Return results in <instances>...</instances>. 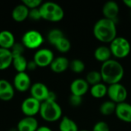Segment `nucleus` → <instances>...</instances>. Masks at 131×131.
I'll return each instance as SVG.
<instances>
[{
	"label": "nucleus",
	"instance_id": "24",
	"mask_svg": "<svg viewBox=\"0 0 131 131\" xmlns=\"http://www.w3.org/2000/svg\"><path fill=\"white\" fill-rule=\"evenodd\" d=\"M12 65L13 66L15 70L17 71V73L25 72V71L27 70L28 61L24 57V55L14 56Z\"/></svg>",
	"mask_w": 131,
	"mask_h": 131
},
{
	"label": "nucleus",
	"instance_id": "33",
	"mask_svg": "<svg viewBox=\"0 0 131 131\" xmlns=\"http://www.w3.org/2000/svg\"><path fill=\"white\" fill-rule=\"evenodd\" d=\"M83 102V97L71 94L69 97V103L72 107H79Z\"/></svg>",
	"mask_w": 131,
	"mask_h": 131
},
{
	"label": "nucleus",
	"instance_id": "6",
	"mask_svg": "<svg viewBox=\"0 0 131 131\" xmlns=\"http://www.w3.org/2000/svg\"><path fill=\"white\" fill-rule=\"evenodd\" d=\"M44 42L42 35L37 30L27 31L21 38V43L25 48L36 49L41 47Z\"/></svg>",
	"mask_w": 131,
	"mask_h": 131
},
{
	"label": "nucleus",
	"instance_id": "35",
	"mask_svg": "<svg viewBox=\"0 0 131 131\" xmlns=\"http://www.w3.org/2000/svg\"><path fill=\"white\" fill-rule=\"evenodd\" d=\"M37 64H35V62L32 60L30 61H28V65H27V70L29 71H35L37 68Z\"/></svg>",
	"mask_w": 131,
	"mask_h": 131
},
{
	"label": "nucleus",
	"instance_id": "1",
	"mask_svg": "<svg viewBox=\"0 0 131 131\" xmlns=\"http://www.w3.org/2000/svg\"><path fill=\"white\" fill-rule=\"evenodd\" d=\"M100 72L102 81L107 85L121 83L124 76V68L123 65L115 59H110L103 63Z\"/></svg>",
	"mask_w": 131,
	"mask_h": 131
},
{
	"label": "nucleus",
	"instance_id": "4",
	"mask_svg": "<svg viewBox=\"0 0 131 131\" xmlns=\"http://www.w3.org/2000/svg\"><path fill=\"white\" fill-rule=\"evenodd\" d=\"M39 9L42 19L48 21H60L64 16V12L62 7L58 3L53 2H46L42 3Z\"/></svg>",
	"mask_w": 131,
	"mask_h": 131
},
{
	"label": "nucleus",
	"instance_id": "34",
	"mask_svg": "<svg viewBox=\"0 0 131 131\" xmlns=\"http://www.w3.org/2000/svg\"><path fill=\"white\" fill-rule=\"evenodd\" d=\"M28 18L33 21H38L41 19V15L40 12L39 8H33V9H29V14H28Z\"/></svg>",
	"mask_w": 131,
	"mask_h": 131
},
{
	"label": "nucleus",
	"instance_id": "8",
	"mask_svg": "<svg viewBox=\"0 0 131 131\" xmlns=\"http://www.w3.org/2000/svg\"><path fill=\"white\" fill-rule=\"evenodd\" d=\"M54 59V53L48 48H40L34 54L33 61L38 67L45 68L50 66Z\"/></svg>",
	"mask_w": 131,
	"mask_h": 131
},
{
	"label": "nucleus",
	"instance_id": "20",
	"mask_svg": "<svg viewBox=\"0 0 131 131\" xmlns=\"http://www.w3.org/2000/svg\"><path fill=\"white\" fill-rule=\"evenodd\" d=\"M94 56L97 61L103 64V63L109 61L110 59H111V58L112 56V54H111L109 46L101 45L95 49Z\"/></svg>",
	"mask_w": 131,
	"mask_h": 131
},
{
	"label": "nucleus",
	"instance_id": "25",
	"mask_svg": "<svg viewBox=\"0 0 131 131\" xmlns=\"http://www.w3.org/2000/svg\"><path fill=\"white\" fill-rule=\"evenodd\" d=\"M117 104L111 101H106L103 102L100 106V112L102 115L110 116L113 114H115Z\"/></svg>",
	"mask_w": 131,
	"mask_h": 131
},
{
	"label": "nucleus",
	"instance_id": "27",
	"mask_svg": "<svg viewBox=\"0 0 131 131\" xmlns=\"http://www.w3.org/2000/svg\"><path fill=\"white\" fill-rule=\"evenodd\" d=\"M63 37H64L63 31L58 28H53V29L50 30L49 32L48 33V35H47L48 41L53 46L55 45V43L58 40H60Z\"/></svg>",
	"mask_w": 131,
	"mask_h": 131
},
{
	"label": "nucleus",
	"instance_id": "7",
	"mask_svg": "<svg viewBox=\"0 0 131 131\" xmlns=\"http://www.w3.org/2000/svg\"><path fill=\"white\" fill-rule=\"evenodd\" d=\"M110 101L116 104L126 102L128 92L125 86L121 83L107 85V94Z\"/></svg>",
	"mask_w": 131,
	"mask_h": 131
},
{
	"label": "nucleus",
	"instance_id": "13",
	"mask_svg": "<svg viewBox=\"0 0 131 131\" xmlns=\"http://www.w3.org/2000/svg\"><path fill=\"white\" fill-rule=\"evenodd\" d=\"M115 115L117 117L125 123H131V104L127 102L117 104Z\"/></svg>",
	"mask_w": 131,
	"mask_h": 131
},
{
	"label": "nucleus",
	"instance_id": "37",
	"mask_svg": "<svg viewBox=\"0 0 131 131\" xmlns=\"http://www.w3.org/2000/svg\"><path fill=\"white\" fill-rule=\"evenodd\" d=\"M124 4L129 8L131 9V0H124Z\"/></svg>",
	"mask_w": 131,
	"mask_h": 131
},
{
	"label": "nucleus",
	"instance_id": "12",
	"mask_svg": "<svg viewBox=\"0 0 131 131\" xmlns=\"http://www.w3.org/2000/svg\"><path fill=\"white\" fill-rule=\"evenodd\" d=\"M89 90L90 85L84 78H76L71 82L70 85V91L71 94L80 97H83L88 93Z\"/></svg>",
	"mask_w": 131,
	"mask_h": 131
},
{
	"label": "nucleus",
	"instance_id": "22",
	"mask_svg": "<svg viewBox=\"0 0 131 131\" xmlns=\"http://www.w3.org/2000/svg\"><path fill=\"white\" fill-rule=\"evenodd\" d=\"M90 93L94 98H102L107 94V85L104 82H101L95 85L91 86Z\"/></svg>",
	"mask_w": 131,
	"mask_h": 131
},
{
	"label": "nucleus",
	"instance_id": "16",
	"mask_svg": "<svg viewBox=\"0 0 131 131\" xmlns=\"http://www.w3.org/2000/svg\"><path fill=\"white\" fill-rule=\"evenodd\" d=\"M38 128V123L35 117H25L17 124L18 131H36Z\"/></svg>",
	"mask_w": 131,
	"mask_h": 131
},
{
	"label": "nucleus",
	"instance_id": "36",
	"mask_svg": "<svg viewBox=\"0 0 131 131\" xmlns=\"http://www.w3.org/2000/svg\"><path fill=\"white\" fill-rule=\"evenodd\" d=\"M36 131H53L50 127H47V126H41V127H38V130Z\"/></svg>",
	"mask_w": 131,
	"mask_h": 131
},
{
	"label": "nucleus",
	"instance_id": "31",
	"mask_svg": "<svg viewBox=\"0 0 131 131\" xmlns=\"http://www.w3.org/2000/svg\"><path fill=\"white\" fill-rule=\"evenodd\" d=\"M21 3H23L28 9H33L40 8L43 2L41 0H23Z\"/></svg>",
	"mask_w": 131,
	"mask_h": 131
},
{
	"label": "nucleus",
	"instance_id": "29",
	"mask_svg": "<svg viewBox=\"0 0 131 131\" xmlns=\"http://www.w3.org/2000/svg\"><path fill=\"white\" fill-rule=\"evenodd\" d=\"M70 69L76 74L82 73L85 69V64L81 59H74L70 61Z\"/></svg>",
	"mask_w": 131,
	"mask_h": 131
},
{
	"label": "nucleus",
	"instance_id": "10",
	"mask_svg": "<svg viewBox=\"0 0 131 131\" xmlns=\"http://www.w3.org/2000/svg\"><path fill=\"white\" fill-rule=\"evenodd\" d=\"M31 86V78L26 72L17 73L13 80V87L20 92L30 90Z\"/></svg>",
	"mask_w": 131,
	"mask_h": 131
},
{
	"label": "nucleus",
	"instance_id": "17",
	"mask_svg": "<svg viewBox=\"0 0 131 131\" xmlns=\"http://www.w3.org/2000/svg\"><path fill=\"white\" fill-rule=\"evenodd\" d=\"M69 60L64 56H60L58 58H54V59L53 60L50 65V68L53 72L60 74L65 71L68 68H69Z\"/></svg>",
	"mask_w": 131,
	"mask_h": 131
},
{
	"label": "nucleus",
	"instance_id": "11",
	"mask_svg": "<svg viewBox=\"0 0 131 131\" xmlns=\"http://www.w3.org/2000/svg\"><path fill=\"white\" fill-rule=\"evenodd\" d=\"M30 93L31 97L42 103L43 101L48 99L50 91L45 84L37 82L31 84L30 88Z\"/></svg>",
	"mask_w": 131,
	"mask_h": 131
},
{
	"label": "nucleus",
	"instance_id": "15",
	"mask_svg": "<svg viewBox=\"0 0 131 131\" xmlns=\"http://www.w3.org/2000/svg\"><path fill=\"white\" fill-rule=\"evenodd\" d=\"M120 12V8L118 4L114 1H108L107 2L102 8V12L104 15V18L107 19H111L115 21L117 18Z\"/></svg>",
	"mask_w": 131,
	"mask_h": 131
},
{
	"label": "nucleus",
	"instance_id": "32",
	"mask_svg": "<svg viewBox=\"0 0 131 131\" xmlns=\"http://www.w3.org/2000/svg\"><path fill=\"white\" fill-rule=\"evenodd\" d=\"M92 131H110V127L105 121H101L94 125Z\"/></svg>",
	"mask_w": 131,
	"mask_h": 131
},
{
	"label": "nucleus",
	"instance_id": "3",
	"mask_svg": "<svg viewBox=\"0 0 131 131\" xmlns=\"http://www.w3.org/2000/svg\"><path fill=\"white\" fill-rule=\"evenodd\" d=\"M39 114L47 122H55L61 119L62 109L56 101L46 100L41 104Z\"/></svg>",
	"mask_w": 131,
	"mask_h": 131
},
{
	"label": "nucleus",
	"instance_id": "14",
	"mask_svg": "<svg viewBox=\"0 0 131 131\" xmlns=\"http://www.w3.org/2000/svg\"><path fill=\"white\" fill-rule=\"evenodd\" d=\"M14 95L15 90L13 85L5 79H0V100L9 101L14 97Z\"/></svg>",
	"mask_w": 131,
	"mask_h": 131
},
{
	"label": "nucleus",
	"instance_id": "30",
	"mask_svg": "<svg viewBox=\"0 0 131 131\" xmlns=\"http://www.w3.org/2000/svg\"><path fill=\"white\" fill-rule=\"evenodd\" d=\"M25 47L22 45V43H18L15 42V45L12 46V48L10 49L12 56H19V55H23L24 52H25Z\"/></svg>",
	"mask_w": 131,
	"mask_h": 131
},
{
	"label": "nucleus",
	"instance_id": "18",
	"mask_svg": "<svg viewBox=\"0 0 131 131\" xmlns=\"http://www.w3.org/2000/svg\"><path fill=\"white\" fill-rule=\"evenodd\" d=\"M29 9L23 4L17 5L12 12V17L13 20L17 22H21L28 18Z\"/></svg>",
	"mask_w": 131,
	"mask_h": 131
},
{
	"label": "nucleus",
	"instance_id": "2",
	"mask_svg": "<svg viewBox=\"0 0 131 131\" xmlns=\"http://www.w3.org/2000/svg\"><path fill=\"white\" fill-rule=\"evenodd\" d=\"M93 33L97 40L102 43H111L117 37L116 22L113 20L102 18L96 21Z\"/></svg>",
	"mask_w": 131,
	"mask_h": 131
},
{
	"label": "nucleus",
	"instance_id": "21",
	"mask_svg": "<svg viewBox=\"0 0 131 131\" xmlns=\"http://www.w3.org/2000/svg\"><path fill=\"white\" fill-rule=\"evenodd\" d=\"M13 56L10 50L0 48V71L8 68L12 64Z\"/></svg>",
	"mask_w": 131,
	"mask_h": 131
},
{
	"label": "nucleus",
	"instance_id": "19",
	"mask_svg": "<svg viewBox=\"0 0 131 131\" xmlns=\"http://www.w3.org/2000/svg\"><path fill=\"white\" fill-rule=\"evenodd\" d=\"M15 43L13 33L8 30H2L0 31V48L10 50Z\"/></svg>",
	"mask_w": 131,
	"mask_h": 131
},
{
	"label": "nucleus",
	"instance_id": "5",
	"mask_svg": "<svg viewBox=\"0 0 131 131\" xmlns=\"http://www.w3.org/2000/svg\"><path fill=\"white\" fill-rule=\"evenodd\" d=\"M111 54L116 58L122 59L127 57L131 51V45L129 41L121 36H117L114 39L109 46Z\"/></svg>",
	"mask_w": 131,
	"mask_h": 131
},
{
	"label": "nucleus",
	"instance_id": "26",
	"mask_svg": "<svg viewBox=\"0 0 131 131\" xmlns=\"http://www.w3.org/2000/svg\"><path fill=\"white\" fill-rule=\"evenodd\" d=\"M54 46L59 52L67 53L70 51L71 44V41L66 37H63L60 40H58Z\"/></svg>",
	"mask_w": 131,
	"mask_h": 131
},
{
	"label": "nucleus",
	"instance_id": "38",
	"mask_svg": "<svg viewBox=\"0 0 131 131\" xmlns=\"http://www.w3.org/2000/svg\"><path fill=\"white\" fill-rule=\"evenodd\" d=\"M79 131H89V130H79Z\"/></svg>",
	"mask_w": 131,
	"mask_h": 131
},
{
	"label": "nucleus",
	"instance_id": "23",
	"mask_svg": "<svg viewBox=\"0 0 131 131\" xmlns=\"http://www.w3.org/2000/svg\"><path fill=\"white\" fill-rule=\"evenodd\" d=\"M60 131H79L78 126L74 121L67 116L62 117L59 123Z\"/></svg>",
	"mask_w": 131,
	"mask_h": 131
},
{
	"label": "nucleus",
	"instance_id": "28",
	"mask_svg": "<svg viewBox=\"0 0 131 131\" xmlns=\"http://www.w3.org/2000/svg\"><path fill=\"white\" fill-rule=\"evenodd\" d=\"M85 80L87 81L88 84L91 86H93V85H95L101 82H103L101 72L98 71H91L88 72V74L86 75Z\"/></svg>",
	"mask_w": 131,
	"mask_h": 131
},
{
	"label": "nucleus",
	"instance_id": "9",
	"mask_svg": "<svg viewBox=\"0 0 131 131\" xmlns=\"http://www.w3.org/2000/svg\"><path fill=\"white\" fill-rule=\"evenodd\" d=\"M41 104L40 101L32 97H28L22 101L21 111L25 117H35L36 114H39Z\"/></svg>",
	"mask_w": 131,
	"mask_h": 131
}]
</instances>
